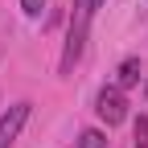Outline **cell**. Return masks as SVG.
Returning <instances> with one entry per match:
<instances>
[{"label": "cell", "instance_id": "6da1fadb", "mask_svg": "<svg viewBox=\"0 0 148 148\" xmlns=\"http://www.w3.org/2000/svg\"><path fill=\"white\" fill-rule=\"evenodd\" d=\"M90 0H74V12H70V33H66V49H62V74L74 70V62L82 58V45H86V29H90Z\"/></svg>", "mask_w": 148, "mask_h": 148}, {"label": "cell", "instance_id": "7a4b0ae2", "mask_svg": "<svg viewBox=\"0 0 148 148\" xmlns=\"http://www.w3.org/2000/svg\"><path fill=\"white\" fill-rule=\"evenodd\" d=\"M95 111H99V119H103L107 127L123 123V119H127V99H123V90H119V86H107V90H99Z\"/></svg>", "mask_w": 148, "mask_h": 148}, {"label": "cell", "instance_id": "3957f363", "mask_svg": "<svg viewBox=\"0 0 148 148\" xmlns=\"http://www.w3.org/2000/svg\"><path fill=\"white\" fill-rule=\"evenodd\" d=\"M25 119H29V103H12L8 115H0V148H12V144H16Z\"/></svg>", "mask_w": 148, "mask_h": 148}, {"label": "cell", "instance_id": "277c9868", "mask_svg": "<svg viewBox=\"0 0 148 148\" xmlns=\"http://www.w3.org/2000/svg\"><path fill=\"white\" fill-rule=\"evenodd\" d=\"M136 82H140V62H136V58H127V62L119 66V74H115V86L127 90V86H136Z\"/></svg>", "mask_w": 148, "mask_h": 148}, {"label": "cell", "instance_id": "5b68a950", "mask_svg": "<svg viewBox=\"0 0 148 148\" xmlns=\"http://www.w3.org/2000/svg\"><path fill=\"white\" fill-rule=\"evenodd\" d=\"M78 148H107V136L99 132V127H86V132L78 136Z\"/></svg>", "mask_w": 148, "mask_h": 148}, {"label": "cell", "instance_id": "8992f818", "mask_svg": "<svg viewBox=\"0 0 148 148\" xmlns=\"http://www.w3.org/2000/svg\"><path fill=\"white\" fill-rule=\"evenodd\" d=\"M132 140H136V148H148V119H144V115H140L136 127H132Z\"/></svg>", "mask_w": 148, "mask_h": 148}, {"label": "cell", "instance_id": "52a82bcc", "mask_svg": "<svg viewBox=\"0 0 148 148\" xmlns=\"http://www.w3.org/2000/svg\"><path fill=\"white\" fill-rule=\"evenodd\" d=\"M21 8H25V16H37L45 8V0H21Z\"/></svg>", "mask_w": 148, "mask_h": 148}, {"label": "cell", "instance_id": "ba28073f", "mask_svg": "<svg viewBox=\"0 0 148 148\" xmlns=\"http://www.w3.org/2000/svg\"><path fill=\"white\" fill-rule=\"evenodd\" d=\"M99 4H103V0H90V8H99Z\"/></svg>", "mask_w": 148, "mask_h": 148}]
</instances>
